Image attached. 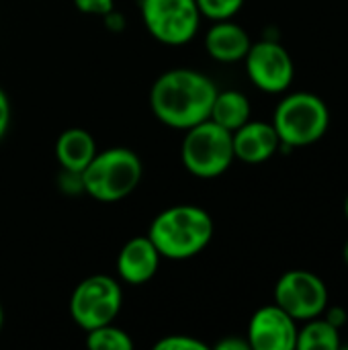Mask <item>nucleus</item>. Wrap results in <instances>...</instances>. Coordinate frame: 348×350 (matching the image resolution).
<instances>
[{"mask_svg": "<svg viewBox=\"0 0 348 350\" xmlns=\"http://www.w3.org/2000/svg\"><path fill=\"white\" fill-rule=\"evenodd\" d=\"M209 119L228 131H236L248 119H252L250 98L240 90H217Z\"/></svg>", "mask_w": 348, "mask_h": 350, "instance_id": "2eb2a0df", "label": "nucleus"}, {"mask_svg": "<svg viewBox=\"0 0 348 350\" xmlns=\"http://www.w3.org/2000/svg\"><path fill=\"white\" fill-rule=\"evenodd\" d=\"M211 215L191 203L172 205L160 211L148 230V238L166 260H189L199 256L213 240Z\"/></svg>", "mask_w": 348, "mask_h": 350, "instance_id": "f03ea898", "label": "nucleus"}, {"mask_svg": "<svg viewBox=\"0 0 348 350\" xmlns=\"http://www.w3.org/2000/svg\"><path fill=\"white\" fill-rule=\"evenodd\" d=\"M250 82L267 94H283L295 78L291 53L275 39H263L250 45L242 59Z\"/></svg>", "mask_w": 348, "mask_h": 350, "instance_id": "1a4fd4ad", "label": "nucleus"}, {"mask_svg": "<svg viewBox=\"0 0 348 350\" xmlns=\"http://www.w3.org/2000/svg\"><path fill=\"white\" fill-rule=\"evenodd\" d=\"M94 137L82 127H70L59 133L55 142V158L64 170L82 172L96 154Z\"/></svg>", "mask_w": 348, "mask_h": 350, "instance_id": "4468645a", "label": "nucleus"}, {"mask_svg": "<svg viewBox=\"0 0 348 350\" xmlns=\"http://www.w3.org/2000/svg\"><path fill=\"white\" fill-rule=\"evenodd\" d=\"M215 82L195 68H172L162 72L150 88V109L154 117L178 131L209 119L217 94Z\"/></svg>", "mask_w": 348, "mask_h": 350, "instance_id": "f257e3e1", "label": "nucleus"}, {"mask_svg": "<svg viewBox=\"0 0 348 350\" xmlns=\"http://www.w3.org/2000/svg\"><path fill=\"white\" fill-rule=\"evenodd\" d=\"M121 283L109 275H90L82 279L74 287L72 297L68 301L70 318L84 332L115 322L117 316L121 314Z\"/></svg>", "mask_w": 348, "mask_h": 350, "instance_id": "423d86ee", "label": "nucleus"}, {"mask_svg": "<svg viewBox=\"0 0 348 350\" xmlns=\"http://www.w3.org/2000/svg\"><path fill=\"white\" fill-rule=\"evenodd\" d=\"M217 350H250V345L246 338H238V336H228L224 340H219L215 345Z\"/></svg>", "mask_w": 348, "mask_h": 350, "instance_id": "5701e85b", "label": "nucleus"}, {"mask_svg": "<svg viewBox=\"0 0 348 350\" xmlns=\"http://www.w3.org/2000/svg\"><path fill=\"white\" fill-rule=\"evenodd\" d=\"M74 6L90 16H105L115 8V0H74Z\"/></svg>", "mask_w": 348, "mask_h": 350, "instance_id": "412c9836", "label": "nucleus"}, {"mask_svg": "<svg viewBox=\"0 0 348 350\" xmlns=\"http://www.w3.org/2000/svg\"><path fill=\"white\" fill-rule=\"evenodd\" d=\"M57 187L62 193L66 195H82L84 187H82V172H74V170H64L59 172L57 178Z\"/></svg>", "mask_w": 348, "mask_h": 350, "instance_id": "aec40b11", "label": "nucleus"}, {"mask_svg": "<svg viewBox=\"0 0 348 350\" xmlns=\"http://www.w3.org/2000/svg\"><path fill=\"white\" fill-rule=\"evenodd\" d=\"M252 39L244 27L228 21H213L205 33V51L211 59L219 64H238L246 57Z\"/></svg>", "mask_w": 348, "mask_h": 350, "instance_id": "ddd939ff", "label": "nucleus"}, {"mask_svg": "<svg viewBox=\"0 0 348 350\" xmlns=\"http://www.w3.org/2000/svg\"><path fill=\"white\" fill-rule=\"evenodd\" d=\"M322 316H324L328 322H332L334 326H338V328L347 322V314H345V310H328V308H326Z\"/></svg>", "mask_w": 348, "mask_h": 350, "instance_id": "393cba45", "label": "nucleus"}, {"mask_svg": "<svg viewBox=\"0 0 348 350\" xmlns=\"http://www.w3.org/2000/svg\"><path fill=\"white\" fill-rule=\"evenodd\" d=\"M103 18L107 21L105 25H107L111 31H123V29H125V16H123L121 12H117L115 8H113L111 12H107Z\"/></svg>", "mask_w": 348, "mask_h": 350, "instance_id": "b1692460", "label": "nucleus"}, {"mask_svg": "<svg viewBox=\"0 0 348 350\" xmlns=\"http://www.w3.org/2000/svg\"><path fill=\"white\" fill-rule=\"evenodd\" d=\"M246 0H197L199 12L203 18L209 21H228L234 18Z\"/></svg>", "mask_w": 348, "mask_h": 350, "instance_id": "a211bd4d", "label": "nucleus"}, {"mask_svg": "<svg viewBox=\"0 0 348 350\" xmlns=\"http://www.w3.org/2000/svg\"><path fill=\"white\" fill-rule=\"evenodd\" d=\"M139 14L146 31L168 47L191 43L203 21L197 0H139Z\"/></svg>", "mask_w": 348, "mask_h": 350, "instance_id": "0eeeda50", "label": "nucleus"}, {"mask_svg": "<svg viewBox=\"0 0 348 350\" xmlns=\"http://www.w3.org/2000/svg\"><path fill=\"white\" fill-rule=\"evenodd\" d=\"M345 217H347V221H348V197H347V201H345Z\"/></svg>", "mask_w": 348, "mask_h": 350, "instance_id": "cd10ccee", "label": "nucleus"}, {"mask_svg": "<svg viewBox=\"0 0 348 350\" xmlns=\"http://www.w3.org/2000/svg\"><path fill=\"white\" fill-rule=\"evenodd\" d=\"M160 262L162 256L148 234L135 236L127 240L117 254V277L127 285H146L156 277Z\"/></svg>", "mask_w": 348, "mask_h": 350, "instance_id": "9b49d317", "label": "nucleus"}, {"mask_svg": "<svg viewBox=\"0 0 348 350\" xmlns=\"http://www.w3.org/2000/svg\"><path fill=\"white\" fill-rule=\"evenodd\" d=\"M86 334V345L92 350H131L133 349V338L115 322L98 326L94 330L84 332Z\"/></svg>", "mask_w": 348, "mask_h": 350, "instance_id": "f3484780", "label": "nucleus"}, {"mask_svg": "<svg viewBox=\"0 0 348 350\" xmlns=\"http://www.w3.org/2000/svg\"><path fill=\"white\" fill-rule=\"evenodd\" d=\"M234 156L246 164H263L281 150V139L269 121L248 119L242 127L232 131Z\"/></svg>", "mask_w": 348, "mask_h": 350, "instance_id": "f8f14e48", "label": "nucleus"}, {"mask_svg": "<svg viewBox=\"0 0 348 350\" xmlns=\"http://www.w3.org/2000/svg\"><path fill=\"white\" fill-rule=\"evenodd\" d=\"M4 328V308H2V301H0V332Z\"/></svg>", "mask_w": 348, "mask_h": 350, "instance_id": "a878e982", "label": "nucleus"}, {"mask_svg": "<svg viewBox=\"0 0 348 350\" xmlns=\"http://www.w3.org/2000/svg\"><path fill=\"white\" fill-rule=\"evenodd\" d=\"M343 258H345V262H347L348 267V240L345 242V248H343Z\"/></svg>", "mask_w": 348, "mask_h": 350, "instance_id": "bb28decb", "label": "nucleus"}, {"mask_svg": "<svg viewBox=\"0 0 348 350\" xmlns=\"http://www.w3.org/2000/svg\"><path fill=\"white\" fill-rule=\"evenodd\" d=\"M340 328L328 322L324 316L306 320L297 328L295 350H336L340 347Z\"/></svg>", "mask_w": 348, "mask_h": 350, "instance_id": "dca6fc26", "label": "nucleus"}, {"mask_svg": "<svg viewBox=\"0 0 348 350\" xmlns=\"http://www.w3.org/2000/svg\"><path fill=\"white\" fill-rule=\"evenodd\" d=\"M180 160L195 178L211 180L226 174L236 160L232 131L211 119L189 127L180 144Z\"/></svg>", "mask_w": 348, "mask_h": 350, "instance_id": "39448f33", "label": "nucleus"}, {"mask_svg": "<svg viewBox=\"0 0 348 350\" xmlns=\"http://www.w3.org/2000/svg\"><path fill=\"white\" fill-rule=\"evenodd\" d=\"M144 164L129 148H107L94 154L82 170L84 195L98 203H117L127 199L142 183Z\"/></svg>", "mask_w": 348, "mask_h": 350, "instance_id": "7ed1b4c3", "label": "nucleus"}, {"mask_svg": "<svg viewBox=\"0 0 348 350\" xmlns=\"http://www.w3.org/2000/svg\"><path fill=\"white\" fill-rule=\"evenodd\" d=\"M271 123L281 139V148H306L326 135L330 111L326 100L314 92H289L277 105Z\"/></svg>", "mask_w": 348, "mask_h": 350, "instance_id": "20e7f679", "label": "nucleus"}, {"mask_svg": "<svg viewBox=\"0 0 348 350\" xmlns=\"http://www.w3.org/2000/svg\"><path fill=\"white\" fill-rule=\"evenodd\" d=\"M10 117H12V109H10L8 94H6L4 88L0 86V142H2V139L6 137V133H8Z\"/></svg>", "mask_w": 348, "mask_h": 350, "instance_id": "4be33fe9", "label": "nucleus"}, {"mask_svg": "<svg viewBox=\"0 0 348 350\" xmlns=\"http://www.w3.org/2000/svg\"><path fill=\"white\" fill-rule=\"evenodd\" d=\"M250 350H295L297 322L277 304L263 306L248 322Z\"/></svg>", "mask_w": 348, "mask_h": 350, "instance_id": "9d476101", "label": "nucleus"}, {"mask_svg": "<svg viewBox=\"0 0 348 350\" xmlns=\"http://www.w3.org/2000/svg\"><path fill=\"white\" fill-rule=\"evenodd\" d=\"M154 350H209V347L189 334H168L154 345Z\"/></svg>", "mask_w": 348, "mask_h": 350, "instance_id": "6ab92c4d", "label": "nucleus"}, {"mask_svg": "<svg viewBox=\"0 0 348 350\" xmlns=\"http://www.w3.org/2000/svg\"><path fill=\"white\" fill-rule=\"evenodd\" d=\"M275 304L295 322L322 316L328 308V287L322 277L306 269H293L279 277L275 285Z\"/></svg>", "mask_w": 348, "mask_h": 350, "instance_id": "6e6552de", "label": "nucleus"}]
</instances>
